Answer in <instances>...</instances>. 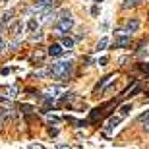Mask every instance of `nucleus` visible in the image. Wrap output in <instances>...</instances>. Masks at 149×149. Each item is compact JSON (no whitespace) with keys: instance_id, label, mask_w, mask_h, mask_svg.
I'll return each mask as SVG.
<instances>
[{"instance_id":"24","label":"nucleus","mask_w":149,"mask_h":149,"mask_svg":"<svg viewBox=\"0 0 149 149\" xmlns=\"http://www.w3.org/2000/svg\"><path fill=\"white\" fill-rule=\"evenodd\" d=\"M91 14H93V16H97V14H99V8H97V6H93V8H91Z\"/></svg>"},{"instance_id":"9","label":"nucleus","mask_w":149,"mask_h":149,"mask_svg":"<svg viewBox=\"0 0 149 149\" xmlns=\"http://www.w3.org/2000/svg\"><path fill=\"white\" fill-rule=\"evenodd\" d=\"M62 87H58V85H52V87H47V91H45V95L47 97H54L56 93H60Z\"/></svg>"},{"instance_id":"13","label":"nucleus","mask_w":149,"mask_h":149,"mask_svg":"<svg viewBox=\"0 0 149 149\" xmlns=\"http://www.w3.org/2000/svg\"><path fill=\"white\" fill-rule=\"evenodd\" d=\"M107 47H109V39H107V37H103V39L99 41V43H97V50H105Z\"/></svg>"},{"instance_id":"8","label":"nucleus","mask_w":149,"mask_h":149,"mask_svg":"<svg viewBox=\"0 0 149 149\" xmlns=\"http://www.w3.org/2000/svg\"><path fill=\"white\" fill-rule=\"evenodd\" d=\"M112 79H114V76H107V77H103V81H101L99 85L95 87V91H103V89H105L107 85H109V83L112 81Z\"/></svg>"},{"instance_id":"16","label":"nucleus","mask_w":149,"mask_h":149,"mask_svg":"<svg viewBox=\"0 0 149 149\" xmlns=\"http://www.w3.org/2000/svg\"><path fill=\"white\" fill-rule=\"evenodd\" d=\"M147 118H149V111H147V112H143V114H139V116H138V122L141 124V122L147 120Z\"/></svg>"},{"instance_id":"25","label":"nucleus","mask_w":149,"mask_h":149,"mask_svg":"<svg viewBox=\"0 0 149 149\" xmlns=\"http://www.w3.org/2000/svg\"><path fill=\"white\" fill-rule=\"evenodd\" d=\"M6 49V43H4V41H2V39H0V52H2V50H4Z\"/></svg>"},{"instance_id":"21","label":"nucleus","mask_w":149,"mask_h":149,"mask_svg":"<svg viewBox=\"0 0 149 149\" xmlns=\"http://www.w3.org/2000/svg\"><path fill=\"white\" fill-rule=\"evenodd\" d=\"M139 68H141V72L149 74V62H147V64H141V66H139Z\"/></svg>"},{"instance_id":"12","label":"nucleus","mask_w":149,"mask_h":149,"mask_svg":"<svg viewBox=\"0 0 149 149\" xmlns=\"http://www.w3.org/2000/svg\"><path fill=\"white\" fill-rule=\"evenodd\" d=\"M12 16H14V10L4 12V14H2V22H4V23H10L12 22Z\"/></svg>"},{"instance_id":"26","label":"nucleus","mask_w":149,"mask_h":149,"mask_svg":"<svg viewBox=\"0 0 149 149\" xmlns=\"http://www.w3.org/2000/svg\"><path fill=\"white\" fill-rule=\"evenodd\" d=\"M49 132H50V136H56V134H58V130H56V128H50Z\"/></svg>"},{"instance_id":"11","label":"nucleus","mask_w":149,"mask_h":149,"mask_svg":"<svg viewBox=\"0 0 149 149\" xmlns=\"http://www.w3.org/2000/svg\"><path fill=\"white\" fill-rule=\"evenodd\" d=\"M62 47H64V49H68V50H70V49H72V47H74V39H70V37H62Z\"/></svg>"},{"instance_id":"28","label":"nucleus","mask_w":149,"mask_h":149,"mask_svg":"<svg viewBox=\"0 0 149 149\" xmlns=\"http://www.w3.org/2000/svg\"><path fill=\"white\" fill-rule=\"evenodd\" d=\"M0 114H2V111H0Z\"/></svg>"},{"instance_id":"19","label":"nucleus","mask_w":149,"mask_h":149,"mask_svg":"<svg viewBox=\"0 0 149 149\" xmlns=\"http://www.w3.org/2000/svg\"><path fill=\"white\" fill-rule=\"evenodd\" d=\"M22 111L25 112V114H27V112H31V111H33V107H29V105H22Z\"/></svg>"},{"instance_id":"1","label":"nucleus","mask_w":149,"mask_h":149,"mask_svg":"<svg viewBox=\"0 0 149 149\" xmlns=\"http://www.w3.org/2000/svg\"><path fill=\"white\" fill-rule=\"evenodd\" d=\"M72 72H74V64L72 62H56V64H52V66L49 68V74L54 77V79H58V81H66V79H70Z\"/></svg>"},{"instance_id":"18","label":"nucleus","mask_w":149,"mask_h":149,"mask_svg":"<svg viewBox=\"0 0 149 149\" xmlns=\"http://www.w3.org/2000/svg\"><path fill=\"white\" fill-rule=\"evenodd\" d=\"M107 62H109V58H107V56H101L97 64H99V66H107Z\"/></svg>"},{"instance_id":"5","label":"nucleus","mask_w":149,"mask_h":149,"mask_svg":"<svg viewBox=\"0 0 149 149\" xmlns=\"http://www.w3.org/2000/svg\"><path fill=\"white\" fill-rule=\"evenodd\" d=\"M23 29V23L19 22V19H16V22H10V25H8V31H10L12 35H19V31Z\"/></svg>"},{"instance_id":"22","label":"nucleus","mask_w":149,"mask_h":149,"mask_svg":"<svg viewBox=\"0 0 149 149\" xmlns=\"http://www.w3.org/2000/svg\"><path fill=\"white\" fill-rule=\"evenodd\" d=\"M49 122H54V124H58V122H60V118H58V116H49Z\"/></svg>"},{"instance_id":"27","label":"nucleus","mask_w":149,"mask_h":149,"mask_svg":"<svg viewBox=\"0 0 149 149\" xmlns=\"http://www.w3.org/2000/svg\"><path fill=\"white\" fill-rule=\"evenodd\" d=\"M97 2H101V0H97Z\"/></svg>"},{"instance_id":"23","label":"nucleus","mask_w":149,"mask_h":149,"mask_svg":"<svg viewBox=\"0 0 149 149\" xmlns=\"http://www.w3.org/2000/svg\"><path fill=\"white\" fill-rule=\"evenodd\" d=\"M141 124H145V126H143V130H145V132L149 134V118H147V120H143V122H141Z\"/></svg>"},{"instance_id":"10","label":"nucleus","mask_w":149,"mask_h":149,"mask_svg":"<svg viewBox=\"0 0 149 149\" xmlns=\"http://www.w3.org/2000/svg\"><path fill=\"white\" fill-rule=\"evenodd\" d=\"M143 0H124V4H122V8L124 10H128V8H136L138 4H141Z\"/></svg>"},{"instance_id":"14","label":"nucleus","mask_w":149,"mask_h":149,"mask_svg":"<svg viewBox=\"0 0 149 149\" xmlns=\"http://www.w3.org/2000/svg\"><path fill=\"white\" fill-rule=\"evenodd\" d=\"M130 111H132V105H122L120 114H122V116H128V114H130Z\"/></svg>"},{"instance_id":"2","label":"nucleus","mask_w":149,"mask_h":149,"mask_svg":"<svg viewBox=\"0 0 149 149\" xmlns=\"http://www.w3.org/2000/svg\"><path fill=\"white\" fill-rule=\"evenodd\" d=\"M74 27V19H72V14L70 12H62L60 14V19H58V23H56V29H54V33L56 35H64L68 33L70 29Z\"/></svg>"},{"instance_id":"20","label":"nucleus","mask_w":149,"mask_h":149,"mask_svg":"<svg viewBox=\"0 0 149 149\" xmlns=\"http://www.w3.org/2000/svg\"><path fill=\"white\" fill-rule=\"evenodd\" d=\"M43 39V33H37V35H31V41H41Z\"/></svg>"},{"instance_id":"15","label":"nucleus","mask_w":149,"mask_h":149,"mask_svg":"<svg viewBox=\"0 0 149 149\" xmlns=\"http://www.w3.org/2000/svg\"><path fill=\"white\" fill-rule=\"evenodd\" d=\"M27 27L31 29V31H35V29L39 27V22H37V19H35V17H33V19H29V23H27Z\"/></svg>"},{"instance_id":"7","label":"nucleus","mask_w":149,"mask_h":149,"mask_svg":"<svg viewBox=\"0 0 149 149\" xmlns=\"http://www.w3.org/2000/svg\"><path fill=\"white\" fill-rule=\"evenodd\" d=\"M120 120H122V116H112L111 120H109V124H107V130H105V132L107 134H112V130L120 124Z\"/></svg>"},{"instance_id":"17","label":"nucleus","mask_w":149,"mask_h":149,"mask_svg":"<svg viewBox=\"0 0 149 149\" xmlns=\"http://www.w3.org/2000/svg\"><path fill=\"white\" fill-rule=\"evenodd\" d=\"M8 95H10V97H16V95H17V87H16V85L8 89Z\"/></svg>"},{"instance_id":"4","label":"nucleus","mask_w":149,"mask_h":149,"mask_svg":"<svg viewBox=\"0 0 149 149\" xmlns=\"http://www.w3.org/2000/svg\"><path fill=\"white\" fill-rule=\"evenodd\" d=\"M47 54H50V56H62V54H64V47H62L60 43H52L49 47V50H47Z\"/></svg>"},{"instance_id":"6","label":"nucleus","mask_w":149,"mask_h":149,"mask_svg":"<svg viewBox=\"0 0 149 149\" xmlns=\"http://www.w3.org/2000/svg\"><path fill=\"white\" fill-rule=\"evenodd\" d=\"M138 29H139V22L136 19V17H132V19H128V22H126V31H128V33H136Z\"/></svg>"},{"instance_id":"3","label":"nucleus","mask_w":149,"mask_h":149,"mask_svg":"<svg viewBox=\"0 0 149 149\" xmlns=\"http://www.w3.org/2000/svg\"><path fill=\"white\" fill-rule=\"evenodd\" d=\"M116 39H114V49H126L130 47V33H114Z\"/></svg>"}]
</instances>
